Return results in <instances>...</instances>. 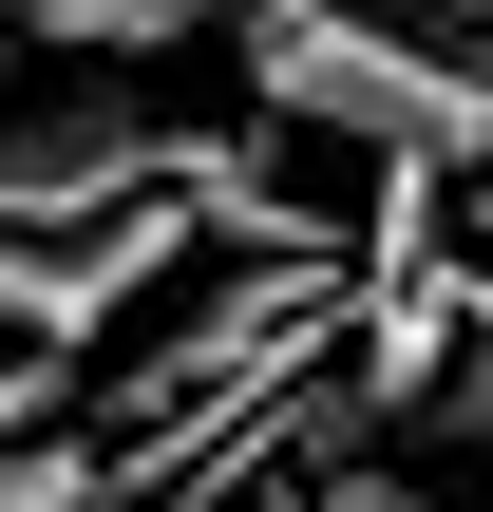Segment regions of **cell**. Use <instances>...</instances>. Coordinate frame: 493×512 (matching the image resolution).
<instances>
[{
  "label": "cell",
  "instance_id": "1",
  "mask_svg": "<svg viewBox=\"0 0 493 512\" xmlns=\"http://www.w3.org/2000/svg\"><path fill=\"white\" fill-rule=\"evenodd\" d=\"M247 95L285 133H342V152H418V171H475L493 152V57L437 19H361V0H209Z\"/></svg>",
  "mask_w": 493,
  "mask_h": 512
},
{
  "label": "cell",
  "instance_id": "2",
  "mask_svg": "<svg viewBox=\"0 0 493 512\" xmlns=\"http://www.w3.org/2000/svg\"><path fill=\"white\" fill-rule=\"evenodd\" d=\"M342 304H380V285H342L323 247H247V266H190V304L114 361V399H95V437L114 456H152L171 418H209V399H247V380H285V361H323V323Z\"/></svg>",
  "mask_w": 493,
  "mask_h": 512
},
{
  "label": "cell",
  "instance_id": "3",
  "mask_svg": "<svg viewBox=\"0 0 493 512\" xmlns=\"http://www.w3.org/2000/svg\"><path fill=\"white\" fill-rule=\"evenodd\" d=\"M133 190H171V133L152 114H19L0 133V228H95Z\"/></svg>",
  "mask_w": 493,
  "mask_h": 512
},
{
  "label": "cell",
  "instance_id": "4",
  "mask_svg": "<svg viewBox=\"0 0 493 512\" xmlns=\"http://www.w3.org/2000/svg\"><path fill=\"white\" fill-rule=\"evenodd\" d=\"M0 512H114V437L76 418V437H19L0 456Z\"/></svg>",
  "mask_w": 493,
  "mask_h": 512
},
{
  "label": "cell",
  "instance_id": "5",
  "mask_svg": "<svg viewBox=\"0 0 493 512\" xmlns=\"http://www.w3.org/2000/svg\"><path fill=\"white\" fill-rule=\"evenodd\" d=\"M57 380H76V361H57V342H0V456H19V437H38V418H57Z\"/></svg>",
  "mask_w": 493,
  "mask_h": 512
},
{
  "label": "cell",
  "instance_id": "6",
  "mask_svg": "<svg viewBox=\"0 0 493 512\" xmlns=\"http://www.w3.org/2000/svg\"><path fill=\"white\" fill-rule=\"evenodd\" d=\"M323 512H418V494H399L380 456H323Z\"/></svg>",
  "mask_w": 493,
  "mask_h": 512
},
{
  "label": "cell",
  "instance_id": "7",
  "mask_svg": "<svg viewBox=\"0 0 493 512\" xmlns=\"http://www.w3.org/2000/svg\"><path fill=\"white\" fill-rule=\"evenodd\" d=\"M437 38H475V57H493V0H437Z\"/></svg>",
  "mask_w": 493,
  "mask_h": 512
},
{
  "label": "cell",
  "instance_id": "8",
  "mask_svg": "<svg viewBox=\"0 0 493 512\" xmlns=\"http://www.w3.org/2000/svg\"><path fill=\"white\" fill-rule=\"evenodd\" d=\"M475 209H493V152H475Z\"/></svg>",
  "mask_w": 493,
  "mask_h": 512
}]
</instances>
